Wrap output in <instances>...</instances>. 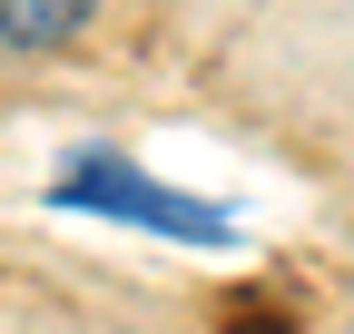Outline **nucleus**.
I'll list each match as a JSON object with an SVG mask.
<instances>
[{
    "label": "nucleus",
    "mask_w": 354,
    "mask_h": 334,
    "mask_svg": "<svg viewBox=\"0 0 354 334\" xmlns=\"http://www.w3.org/2000/svg\"><path fill=\"white\" fill-rule=\"evenodd\" d=\"M59 206H99V217L158 226V236H177V246H236V226L216 217V206H197V197L158 187L148 167H128V157H109V148H88V157H69V167H59Z\"/></svg>",
    "instance_id": "1"
},
{
    "label": "nucleus",
    "mask_w": 354,
    "mask_h": 334,
    "mask_svg": "<svg viewBox=\"0 0 354 334\" xmlns=\"http://www.w3.org/2000/svg\"><path fill=\"white\" fill-rule=\"evenodd\" d=\"M88 0H0V39L10 50H59V39H79Z\"/></svg>",
    "instance_id": "2"
},
{
    "label": "nucleus",
    "mask_w": 354,
    "mask_h": 334,
    "mask_svg": "<svg viewBox=\"0 0 354 334\" xmlns=\"http://www.w3.org/2000/svg\"><path fill=\"white\" fill-rule=\"evenodd\" d=\"M344 334H354V324H344Z\"/></svg>",
    "instance_id": "3"
}]
</instances>
